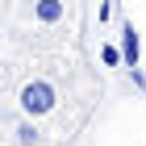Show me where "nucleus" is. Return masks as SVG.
<instances>
[{
    "label": "nucleus",
    "instance_id": "nucleus-5",
    "mask_svg": "<svg viewBox=\"0 0 146 146\" xmlns=\"http://www.w3.org/2000/svg\"><path fill=\"white\" fill-rule=\"evenodd\" d=\"M100 58L109 63V67H117V63H125V58H121V46H104V50H100Z\"/></svg>",
    "mask_w": 146,
    "mask_h": 146
},
{
    "label": "nucleus",
    "instance_id": "nucleus-3",
    "mask_svg": "<svg viewBox=\"0 0 146 146\" xmlns=\"http://www.w3.org/2000/svg\"><path fill=\"white\" fill-rule=\"evenodd\" d=\"M67 17V0H34V21L38 25H58Z\"/></svg>",
    "mask_w": 146,
    "mask_h": 146
},
{
    "label": "nucleus",
    "instance_id": "nucleus-1",
    "mask_svg": "<svg viewBox=\"0 0 146 146\" xmlns=\"http://www.w3.org/2000/svg\"><path fill=\"white\" fill-rule=\"evenodd\" d=\"M21 113L25 117H46V113H54L58 104V92L50 79H29V84H21Z\"/></svg>",
    "mask_w": 146,
    "mask_h": 146
},
{
    "label": "nucleus",
    "instance_id": "nucleus-4",
    "mask_svg": "<svg viewBox=\"0 0 146 146\" xmlns=\"http://www.w3.org/2000/svg\"><path fill=\"white\" fill-rule=\"evenodd\" d=\"M17 142L21 146H42V129L25 117V121H17Z\"/></svg>",
    "mask_w": 146,
    "mask_h": 146
},
{
    "label": "nucleus",
    "instance_id": "nucleus-2",
    "mask_svg": "<svg viewBox=\"0 0 146 146\" xmlns=\"http://www.w3.org/2000/svg\"><path fill=\"white\" fill-rule=\"evenodd\" d=\"M121 58H125V67H129V71L142 67V38H138L134 21H125V25H121Z\"/></svg>",
    "mask_w": 146,
    "mask_h": 146
}]
</instances>
